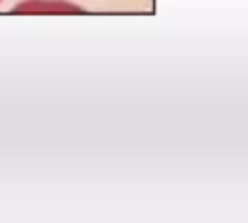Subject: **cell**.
<instances>
[{
  "label": "cell",
  "instance_id": "1",
  "mask_svg": "<svg viewBox=\"0 0 248 223\" xmlns=\"http://www.w3.org/2000/svg\"><path fill=\"white\" fill-rule=\"evenodd\" d=\"M0 2H2V0H0Z\"/></svg>",
  "mask_w": 248,
  "mask_h": 223
}]
</instances>
